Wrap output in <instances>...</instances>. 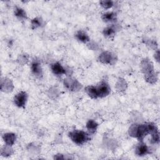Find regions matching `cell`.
<instances>
[{
	"label": "cell",
	"mask_w": 160,
	"mask_h": 160,
	"mask_svg": "<svg viewBox=\"0 0 160 160\" xmlns=\"http://www.w3.org/2000/svg\"><path fill=\"white\" fill-rule=\"evenodd\" d=\"M156 129H157L156 126L152 122L140 124H134L129 127L128 132L129 136L136 138L138 140L142 141L148 134H151Z\"/></svg>",
	"instance_id": "1"
},
{
	"label": "cell",
	"mask_w": 160,
	"mask_h": 160,
	"mask_svg": "<svg viewBox=\"0 0 160 160\" xmlns=\"http://www.w3.org/2000/svg\"><path fill=\"white\" fill-rule=\"evenodd\" d=\"M141 67L146 81L151 84H155L158 81V74L154 71L152 62L149 59L145 58L141 61Z\"/></svg>",
	"instance_id": "2"
},
{
	"label": "cell",
	"mask_w": 160,
	"mask_h": 160,
	"mask_svg": "<svg viewBox=\"0 0 160 160\" xmlns=\"http://www.w3.org/2000/svg\"><path fill=\"white\" fill-rule=\"evenodd\" d=\"M68 136L71 140L78 145H82L90 140L89 134L81 130H74L69 132Z\"/></svg>",
	"instance_id": "3"
},
{
	"label": "cell",
	"mask_w": 160,
	"mask_h": 160,
	"mask_svg": "<svg viewBox=\"0 0 160 160\" xmlns=\"http://www.w3.org/2000/svg\"><path fill=\"white\" fill-rule=\"evenodd\" d=\"M98 60L104 64H113L116 62L117 58L111 52L104 51L99 56Z\"/></svg>",
	"instance_id": "4"
},
{
	"label": "cell",
	"mask_w": 160,
	"mask_h": 160,
	"mask_svg": "<svg viewBox=\"0 0 160 160\" xmlns=\"http://www.w3.org/2000/svg\"><path fill=\"white\" fill-rule=\"evenodd\" d=\"M64 86L67 89L71 91H78L82 87V85L78 81L70 77L64 79Z\"/></svg>",
	"instance_id": "5"
},
{
	"label": "cell",
	"mask_w": 160,
	"mask_h": 160,
	"mask_svg": "<svg viewBox=\"0 0 160 160\" xmlns=\"http://www.w3.org/2000/svg\"><path fill=\"white\" fill-rule=\"evenodd\" d=\"M96 88L98 98L106 97L111 92L110 86L106 81L101 82Z\"/></svg>",
	"instance_id": "6"
},
{
	"label": "cell",
	"mask_w": 160,
	"mask_h": 160,
	"mask_svg": "<svg viewBox=\"0 0 160 160\" xmlns=\"http://www.w3.org/2000/svg\"><path fill=\"white\" fill-rule=\"evenodd\" d=\"M28 94L25 91H21L16 94L13 101L14 104L19 108H24L28 100Z\"/></svg>",
	"instance_id": "7"
},
{
	"label": "cell",
	"mask_w": 160,
	"mask_h": 160,
	"mask_svg": "<svg viewBox=\"0 0 160 160\" xmlns=\"http://www.w3.org/2000/svg\"><path fill=\"white\" fill-rule=\"evenodd\" d=\"M32 73L38 78H41L42 76V69L39 60L34 59L31 64Z\"/></svg>",
	"instance_id": "8"
},
{
	"label": "cell",
	"mask_w": 160,
	"mask_h": 160,
	"mask_svg": "<svg viewBox=\"0 0 160 160\" xmlns=\"http://www.w3.org/2000/svg\"><path fill=\"white\" fill-rule=\"evenodd\" d=\"M150 152L148 146L141 141L135 148V154L138 156H144Z\"/></svg>",
	"instance_id": "9"
},
{
	"label": "cell",
	"mask_w": 160,
	"mask_h": 160,
	"mask_svg": "<svg viewBox=\"0 0 160 160\" xmlns=\"http://www.w3.org/2000/svg\"><path fill=\"white\" fill-rule=\"evenodd\" d=\"M51 69L54 74L56 76H61L66 73V70L59 62H54L51 66Z\"/></svg>",
	"instance_id": "10"
},
{
	"label": "cell",
	"mask_w": 160,
	"mask_h": 160,
	"mask_svg": "<svg viewBox=\"0 0 160 160\" xmlns=\"http://www.w3.org/2000/svg\"><path fill=\"white\" fill-rule=\"evenodd\" d=\"M2 139L6 144L12 146L16 141V134L12 132H7L3 134Z\"/></svg>",
	"instance_id": "11"
},
{
	"label": "cell",
	"mask_w": 160,
	"mask_h": 160,
	"mask_svg": "<svg viewBox=\"0 0 160 160\" xmlns=\"http://www.w3.org/2000/svg\"><path fill=\"white\" fill-rule=\"evenodd\" d=\"M86 128L91 134H94L98 129V124L93 119H89L86 122Z\"/></svg>",
	"instance_id": "12"
},
{
	"label": "cell",
	"mask_w": 160,
	"mask_h": 160,
	"mask_svg": "<svg viewBox=\"0 0 160 160\" xmlns=\"http://www.w3.org/2000/svg\"><path fill=\"white\" fill-rule=\"evenodd\" d=\"M102 19L104 22H113L116 19V14L114 12H107L102 14Z\"/></svg>",
	"instance_id": "13"
},
{
	"label": "cell",
	"mask_w": 160,
	"mask_h": 160,
	"mask_svg": "<svg viewBox=\"0 0 160 160\" xmlns=\"http://www.w3.org/2000/svg\"><path fill=\"white\" fill-rule=\"evenodd\" d=\"M75 37L78 41H79L82 42H84V43H86V42H89L90 40L89 36L85 32H84L82 31H78L75 35Z\"/></svg>",
	"instance_id": "14"
},
{
	"label": "cell",
	"mask_w": 160,
	"mask_h": 160,
	"mask_svg": "<svg viewBox=\"0 0 160 160\" xmlns=\"http://www.w3.org/2000/svg\"><path fill=\"white\" fill-rule=\"evenodd\" d=\"M14 15L20 20H23L27 19V14L26 11L19 7H15L14 8Z\"/></svg>",
	"instance_id": "15"
},
{
	"label": "cell",
	"mask_w": 160,
	"mask_h": 160,
	"mask_svg": "<svg viewBox=\"0 0 160 160\" xmlns=\"http://www.w3.org/2000/svg\"><path fill=\"white\" fill-rule=\"evenodd\" d=\"M85 91L88 95L92 99H97L98 98L96 86H88L85 88Z\"/></svg>",
	"instance_id": "16"
},
{
	"label": "cell",
	"mask_w": 160,
	"mask_h": 160,
	"mask_svg": "<svg viewBox=\"0 0 160 160\" xmlns=\"http://www.w3.org/2000/svg\"><path fill=\"white\" fill-rule=\"evenodd\" d=\"M102 33L104 36L111 38L114 36L116 33V28L114 26H108L103 29Z\"/></svg>",
	"instance_id": "17"
},
{
	"label": "cell",
	"mask_w": 160,
	"mask_h": 160,
	"mask_svg": "<svg viewBox=\"0 0 160 160\" xmlns=\"http://www.w3.org/2000/svg\"><path fill=\"white\" fill-rule=\"evenodd\" d=\"M31 28L32 29H36L42 25L43 21L41 18H35L31 20Z\"/></svg>",
	"instance_id": "18"
},
{
	"label": "cell",
	"mask_w": 160,
	"mask_h": 160,
	"mask_svg": "<svg viewBox=\"0 0 160 160\" xmlns=\"http://www.w3.org/2000/svg\"><path fill=\"white\" fill-rule=\"evenodd\" d=\"M151 143L152 144H158L159 142V133L158 129H156L151 134Z\"/></svg>",
	"instance_id": "19"
},
{
	"label": "cell",
	"mask_w": 160,
	"mask_h": 160,
	"mask_svg": "<svg viewBox=\"0 0 160 160\" xmlns=\"http://www.w3.org/2000/svg\"><path fill=\"white\" fill-rule=\"evenodd\" d=\"M127 86L125 80L119 79L118 82L116 84V88L118 91H124Z\"/></svg>",
	"instance_id": "20"
},
{
	"label": "cell",
	"mask_w": 160,
	"mask_h": 160,
	"mask_svg": "<svg viewBox=\"0 0 160 160\" xmlns=\"http://www.w3.org/2000/svg\"><path fill=\"white\" fill-rule=\"evenodd\" d=\"M99 3L104 9H109L113 6V2L112 1H101Z\"/></svg>",
	"instance_id": "21"
},
{
	"label": "cell",
	"mask_w": 160,
	"mask_h": 160,
	"mask_svg": "<svg viewBox=\"0 0 160 160\" xmlns=\"http://www.w3.org/2000/svg\"><path fill=\"white\" fill-rule=\"evenodd\" d=\"M11 146L6 144L4 147V149H2V151H4V153L2 154L3 156H10L12 153V149L11 148Z\"/></svg>",
	"instance_id": "22"
},
{
	"label": "cell",
	"mask_w": 160,
	"mask_h": 160,
	"mask_svg": "<svg viewBox=\"0 0 160 160\" xmlns=\"http://www.w3.org/2000/svg\"><path fill=\"white\" fill-rule=\"evenodd\" d=\"M54 159H65V158L63 156V155L62 154H56V155H55L54 156Z\"/></svg>",
	"instance_id": "23"
},
{
	"label": "cell",
	"mask_w": 160,
	"mask_h": 160,
	"mask_svg": "<svg viewBox=\"0 0 160 160\" xmlns=\"http://www.w3.org/2000/svg\"><path fill=\"white\" fill-rule=\"evenodd\" d=\"M154 58L156 59V61L158 62L159 61V50H157V51L155 52Z\"/></svg>",
	"instance_id": "24"
}]
</instances>
